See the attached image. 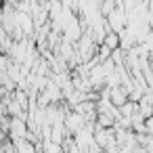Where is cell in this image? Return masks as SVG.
<instances>
[{
	"instance_id": "obj_2",
	"label": "cell",
	"mask_w": 153,
	"mask_h": 153,
	"mask_svg": "<svg viewBox=\"0 0 153 153\" xmlns=\"http://www.w3.org/2000/svg\"><path fill=\"white\" fill-rule=\"evenodd\" d=\"M115 105H120V107H124L126 105V92H122V90H115L113 92V99H111Z\"/></svg>"
},
{
	"instance_id": "obj_1",
	"label": "cell",
	"mask_w": 153,
	"mask_h": 153,
	"mask_svg": "<svg viewBox=\"0 0 153 153\" xmlns=\"http://www.w3.org/2000/svg\"><path fill=\"white\" fill-rule=\"evenodd\" d=\"M117 42H120V36L115 34V32H111V34H107V38H105V46L111 51V48H115L117 46Z\"/></svg>"
}]
</instances>
